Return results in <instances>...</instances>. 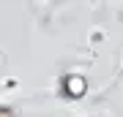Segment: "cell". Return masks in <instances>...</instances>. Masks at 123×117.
<instances>
[{
	"instance_id": "obj_1",
	"label": "cell",
	"mask_w": 123,
	"mask_h": 117,
	"mask_svg": "<svg viewBox=\"0 0 123 117\" xmlns=\"http://www.w3.org/2000/svg\"><path fill=\"white\" fill-rule=\"evenodd\" d=\"M60 84H63V93L71 98H79L85 93V79L79 76V74H68V76H63L60 79Z\"/></svg>"
},
{
	"instance_id": "obj_2",
	"label": "cell",
	"mask_w": 123,
	"mask_h": 117,
	"mask_svg": "<svg viewBox=\"0 0 123 117\" xmlns=\"http://www.w3.org/2000/svg\"><path fill=\"white\" fill-rule=\"evenodd\" d=\"M0 117H17V114H14V109H8V106H0Z\"/></svg>"
}]
</instances>
